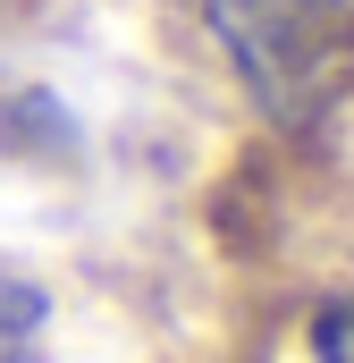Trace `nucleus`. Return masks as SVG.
Instances as JSON below:
<instances>
[{
    "label": "nucleus",
    "mask_w": 354,
    "mask_h": 363,
    "mask_svg": "<svg viewBox=\"0 0 354 363\" xmlns=\"http://www.w3.org/2000/svg\"><path fill=\"white\" fill-rule=\"evenodd\" d=\"M202 17L278 127H321L354 93V0H202Z\"/></svg>",
    "instance_id": "nucleus-1"
},
{
    "label": "nucleus",
    "mask_w": 354,
    "mask_h": 363,
    "mask_svg": "<svg viewBox=\"0 0 354 363\" xmlns=\"http://www.w3.org/2000/svg\"><path fill=\"white\" fill-rule=\"evenodd\" d=\"M0 363H34V355H25V347H17V338H8V355H0Z\"/></svg>",
    "instance_id": "nucleus-3"
},
{
    "label": "nucleus",
    "mask_w": 354,
    "mask_h": 363,
    "mask_svg": "<svg viewBox=\"0 0 354 363\" xmlns=\"http://www.w3.org/2000/svg\"><path fill=\"white\" fill-rule=\"evenodd\" d=\"M312 355H321V363H354V296L321 304V321H312Z\"/></svg>",
    "instance_id": "nucleus-2"
}]
</instances>
